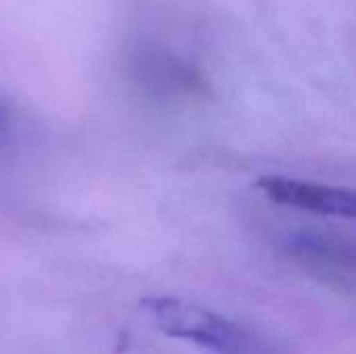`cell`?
<instances>
[{
    "mask_svg": "<svg viewBox=\"0 0 356 354\" xmlns=\"http://www.w3.org/2000/svg\"><path fill=\"white\" fill-rule=\"evenodd\" d=\"M144 313L154 328L169 338L192 342L213 354H269V346L248 328L196 303L173 296L142 300Z\"/></svg>",
    "mask_w": 356,
    "mask_h": 354,
    "instance_id": "obj_1",
    "label": "cell"
},
{
    "mask_svg": "<svg viewBox=\"0 0 356 354\" xmlns=\"http://www.w3.org/2000/svg\"><path fill=\"white\" fill-rule=\"evenodd\" d=\"M286 255L309 275L336 290L355 288V248L353 244L323 232L302 230L286 240Z\"/></svg>",
    "mask_w": 356,
    "mask_h": 354,
    "instance_id": "obj_2",
    "label": "cell"
},
{
    "mask_svg": "<svg viewBox=\"0 0 356 354\" xmlns=\"http://www.w3.org/2000/svg\"><path fill=\"white\" fill-rule=\"evenodd\" d=\"M257 188L280 207L319 217L355 219L356 196L353 190L346 188L284 175H265L257 182Z\"/></svg>",
    "mask_w": 356,
    "mask_h": 354,
    "instance_id": "obj_3",
    "label": "cell"
}]
</instances>
